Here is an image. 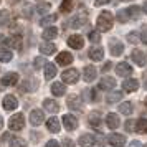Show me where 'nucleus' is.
I'll list each match as a JSON object with an SVG mask.
<instances>
[{
    "label": "nucleus",
    "mask_w": 147,
    "mask_h": 147,
    "mask_svg": "<svg viewBox=\"0 0 147 147\" xmlns=\"http://www.w3.org/2000/svg\"><path fill=\"white\" fill-rule=\"evenodd\" d=\"M56 51V47H55L51 41H43L40 45V53L41 55H53Z\"/></svg>",
    "instance_id": "24"
},
{
    "label": "nucleus",
    "mask_w": 147,
    "mask_h": 147,
    "mask_svg": "<svg viewBox=\"0 0 147 147\" xmlns=\"http://www.w3.org/2000/svg\"><path fill=\"white\" fill-rule=\"evenodd\" d=\"M61 146H63V147H74V142L66 137V139H63V144H61Z\"/></svg>",
    "instance_id": "46"
},
{
    "label": "nucleus",
    "mask_w": 147,
    "mask_h": 147,
    "mask_svg": "<svg viewBox=\"0 0 147 147\" xmlns=\"http://www.w3.org/2000/svg\"><path fill=\"white\" fill-rule=\"evenodd\" d=\"M109 2H111V0H96L94 5H96V7H101V5H106V3H109Z\"/></svg>",
    "instance_id": "49"
},
{
    "label": "nucleus",
    "mask_w": 147,
    "mask_h": 147,
    "mask_svg": "<svg viewBox=\"0 0 147 147\" xmlns=\"http://www.w3.org/2000/svg\"><path fill=\"white\" fill-rule=\"evenodd\" d=\"M8 20H10V15H8L7 10H0V25H5V23H8Z\"/></svg>",
    "instance_id": "42"
},
{
    "label": "nucleus",
    "mask_w": 147,
    "mask_h": 147,
    "mask_svg": "<svg viewBox=\"0 0 147 147\" xmlns=\"http://www.w3.org/2000/svg\"><path fill=\"white\" fill-rule=\"evenodd\" d=\"M56 63L58 65H71L73 63V55L68 53V51H63V53H60L58 56H56Z\"/></svg>",
    "instance_id": "20"
},
{
    "label": "nucleus",
    "mask_w": 147,
    "mask_h": 147,
    "mask_svg": "<svg viewBox=\"0 0 147 147\" xmlns=\"http://www.w3.org/2000/svg\"><path fill=\"white\" fill-rule=\"evenodd\" d=\"M3 47L20 50V48H22V36H20V35H12V36L5 38V40H3Z\"/></svg>",
    "instance_id": "4"
},
{
    "label": "nucleus",
    "mask_w": 147,
    "mask_h": 147,
    "mask_svg": "<svg viewBox=\"0 0 147 147\" xmlns=\"http://www.w3.org/2000/svg\"><path fill=\"white\" fill-rule=\"evenodd\" d=\"M106 124L109 129H117L121 124V119H119V116L117 114H114V113H109L106 116Z\"/></svg>",
    "instance_id": "14"
},
{
    "label": "nucleus",
    "mask_w": 147,
    "mask_h": 147,
    "mask_svg": "<svg viewBox=\"0 0 147 147\" xmlns=\"http://www.w3.org/2000/svg\"><path fill=\"white\" fill-rule=\"evenodd\" d=\"M122 91H113L111 94H107L106 96V101L107 102H117V101H121L122 99Z\"/></svg>",
    "instance_id": "29"
},
{
    "label": "nucleus",
    "mask_w": 147,
    "mask_h": 147,
    "mask_svg": "<svg viewBox=\"0 0 147 147\" xmlns=\"http://www.w3.org/2000/svg\"><path fill=\"white\" fill-rule=\"evenodd\" d=\"M10 147H27V142L20 137H13L10 140Z\"/></svg>",
    "instance_id": "39"
},
{
    "label": "nucleus",
    "mask_w": 147,
    "mask_h": 147,
    "mask_svg": "<svg viewBox=\"0 0 147 147\" xmlns=\"http://www.w3.org/2000/svg\"><path fill=\"white\" fill-rule=\"evenodd\" d=\"M86 22H88V15H86V12L83 10L81 13H78V15H76V17L73 18L71 25H73V28H80V27H83Z\"/></svg>",
    "instance_id": "19"
},
{
    "label": "nucleus",
    "mask_w": 147,
    "mask_h": 147,
    "mask_svg": "<svg viewBox=\"0 0 147 147\" xmlns=\"http://www.w3.org/2000/svg\"><path fill=\"white\" fill-rule=\"evenodd\" d=\"M78 144H80V147H94L96 139H94L93 134H83L78 140Z\"/></svg>",
    "instance_id": "12"
},
{
    "label": "nucleus",
    "mask_w": 147,
    "mask_h": 147,
    "mask_svg": "<svg viewBox=\"0 0 147 147\" xmlns=\"http://www.w3.org/2000/svg\"><path fill=\"white\" fill-rule=\"evenodd\" d=\"M61 121H63V124H65V127H66L68 131H74L78 127V119L74 116H71V114H65Z\"/></svg>",
    "instance_id": "10"
},
{
    "label": "nucleus",
    "mask_w": 147,
    "mask_h": 147,
    "mask_svg": "<svg viewBox=\"0 0 147 147\" xmlns=\"http://www.w3.org/2000/svg\"><path fill=\"white\" fill-rule=\"evenodd\" d=\"M114 86H116V81H114L111 76H104V78L99 81V88H101V89H104V91L114 89Z\"/></svg>",
    "instance_id": "22"
},
{
    "label": "nucleus",
    "mask_w": 147,
    "mask_h": 147,
    "mask_svg": "<svg viewBox=\"0 0 147 147\" xmlns=\"http://www.w3.org/2000/svg\"><path fill=\"white\" fill-rule=\"evenodd\" d=\"M47 127L48 131H51V132H60V121L56 119V117H50V119L47 121Z\"/></svg>",
    "instance_id": "25"
},
{
    "label": "nucleus",
    "mask_w": 147,
    "mask_h": 147,
    "mask_svg": "<svg viewBox=\"0 0 147 147\" xmlns=\"http://www.w3.org/2000/svg\"><path fill=\"white\" fill-rule=\"evenodd\" d=\"M47 65V61L43 60V58H35V68L38 69V68H41V66H45Z\"/></svg>",
    "instance_id": "44"
},
{
    "label": "nucleus",
    "mask_w": 147,
    "mask_h": 147,
    "mask_svg": "<svg viewBox=\"0 0 147 147\" xmlns=\"http://www.w3.org/2000/svg\"><path fill=\"white\" fill-rule=\"evenodd\" d=\"M129 147H144V146L140 144L139 140H132V142H131V146H129Z\"/></svg>",
    "instance_id": "51"
},
{
    "label": "nucleus",
    "mask_w": 147,
    "mask_h": 147,
    "mask_svg": "<svg viewBox=\"0 0 147 147\" xmlns=\"http://www.w3.org/2000/svg\"><path fill=\"white\" fill-rule=\"evenodd\" d=\"M66 93V86H65V83H61V81H55L53 84H51V94L55 96H65Z\"/></svg>",
    "instance_id": "17"
},
{
    "label": "nucleus",
    "mask_w": 147,
    "mask_h": 147,
    "mask_svg": "<svg viewBox=\"0 0 147 147\" xmlns=\"http://www.w3.org/2000/svg\"><path fill=\"white\" fill-rule=\"evenodd\" d=\"M140 12H142V10H140L139 7H136V5H132V7H131L129 10H127L129 17H131V18H134V20H137V18L140 17Z\"/></svg>",
    "instance_id": "36"
},
{
    "label": "nucleus",
    "mask_w": 147,
    "mask_h": 147,
    "mask_svg": "<svg viewBox=\"0 0 147 147\" xmlns=\"http://www.w3.org/2000/svg\"><path fill=\"white\" fill-rule=\"evenodd\" d=\"M88 56H89L93 61H101L102 58H104V50H102L101 47H94V48H91V50L88 51Z\"/></svg>",
    "instance_id": "13"
},
{
    "label": "nucleus",
    "mask_w": 147,
    "mask_h": 147,
    "mask_svg": "<svg viewBox=\"0 0 147 147\" xmlns=\"http://www.w3.org/2000/svg\"><path fill=\"white\" fill-rule=\"evenodd\" d=\"M18 83V74L17 73H7L2 78V84L3 86H15Z\"/></svg>",
    "instance_id": "15"
},
{
    "label": "nucleus",
    "mask_w": 147,
    "mask_h": 147,
    "mask_svg": "<svg viewBox=\"0 0 147 147\" xmlns=\"http://www.w3.org/2000/svg\"><path fill=\"white\" fill-rule=\"evenodd\" d=\"M146 107H147V98H146Z\"/></svg>",
    "instance_id": "55"
},
{
    "label": "nucleus",
    "mask_w": 147,
    "mask_h": 147,
    "mask_svg": "<svg viewBox=\"0 0 147 147\" xmlns=\"http://www.w3.org/2000/svg\"><path fill=\"white\" fill-rule=\"evenodd\" d=\"M144 13L147 15V2H144Z\"/></svg>",
    "instance_id": "52"
},
{
    "label": "nucleus",
    "mask_w": 147,
    "mask_h": 147,
    "mask_svg": "<svg viewBox=\"0 0 147 147\" xmlns=\"http://www.w3.org/2000/svg\"><path fill=\"white\" fill-rule=\"evenodd\" d=\"M109 50H111L113 56H121V55L124 53V45L117 40H111L109 41Z\"/></svg>",
    "instance_id": "9"
},
{
    "label": "nucleus",
    "mask_w": 147,
    "mask_h": 147,
    "mask_svg": "<svg viewBox=\"0 0 147 147\" xmlns=\"http://www.w3.org/2000/svg\"><path fill=\"white\" fill-rule=\"evenodd\" d=\"M66 102H68V107H69V109H74V111H81V109H83V101H81V98L78 94L69 96Z\"/></svg>",
    "instance_id": "8"
},
{
    "label": "nucleus",
    "mask_w": 147,
    "mask_h": 147,
    "mask_svg": "<svg viewBox=\"0 0 147 147\" xmlns=\"http://www.w3.org/2000/svg\"><path fill=\"white\" fill-rule=\"evenodd\" d=\"M0 2H2V0H0Z\"/></svg>",
    "instance_id": "57"
},
{
    "label": "nucleus",
    "mask_w": 147,
    "mask_h": 147,
    "mask_svg": "<svg viewBox=\"0 0 147 147\" xmlns=\"http://www.w3.org/2000/svg\"><path fill=\"white\" fill-rule=\"evenodd\" d=\"M43 106L47 107L50 113H58V111H60V104L55 99H45L43 101Z\"/></svg>",
    "instance_id": "26"
},
{
    "label": "nucleus",
    "mask_w": 147,
    "mask_h": 147,
    "mask_svg": "<svg viewBox=\"0 0 147 147\" xmlns=\"http://www.w3.org/2000/svg\"><path fill=\"white\" fill-rule=\"evenodd\" d=\"M107 142L113 147H124L126 146V137H124L122 134H111V136L107 137Z\"/></svg>",
    "instance_id": "6"
},
{
    "label": "nucleus",
    "mask_w": 147,
    "mask_h": 147,
    "mask_svg": "<svg viewBox=\"0 0 147 147\" xmlns=\"http://www.w3.org/2000/svg\"><path fill=\"white\" fill-rule=\"evenodd\" d=\"M13 58V55L10 50H5V48H0V61H3V63H8V61H12Z\"/></svg>",
    "instance_id": "31"
},
{
    "label": "nucleus",
    "mask_w": 147,
    "mask_h": 147,
    "mask_svg": "<svg viewBox=\"0 0 147 147\" xmlns=\"http://www.w3.org/2000/svg\"><path fill=\"white\" fill-rule=\"evenodd\" d=\"M140 41L147 45V28H144V30H142V33H140Z\"/></svg>",
    "instance_id": "47"
},
{
    "label": "nucleus",
    "mask_w": 147,
    "mask_h": 147,
    "mask_svg": "<svg viewBox=\"0 0 147 147\" xmlns=\"http://www.w3.org/2000/svg\"><path fill=\"white\" fill-rule=\"evenodd\" d=\"M61 78H63V81L68 83V84H74V83H78V80H80V73H78V69H74V68H68L66 71H63Z\"/></svg>",
    "instance_id": "3"
},
{
    "label": "nucleus",
    "mask_w": 147,
    "mask_h": 147,
    "mask_svg": "<svg viewBox=\"0 0 147 147\" xmlns=\"http://www.w3.org/2000/svg\"><path fill=\"white\" fill-rule=\"evenodd\" d=\"M2 126H3V119L0 117V129H2Z\"/></svg>",
    "instance_id": "53"
},
{
    "label": "nucleus",
    "mask_w": 147,
    "mask_h": 147,
    "mask_svg": "<svg viewBox=\"0 0 147 147\" xmlns=\"http://www.w3.org/2000/svg\"><path fill=\"white\" fill-rule=\"evenodd\" d=\"M111 68H113V63H111V61H106L104 66H102V73H104V71H109Z\"/></svg>",
    "instance_id": "48"
},
{
    "label": "nucleus",
    "mask_w": 147,
    "mask_h": 147,
    "mask_svg": "<svg viewBox=\"0 0 147 147\" xmlns=\"http://www.w3.org/2000/svg\"><path fill=\"white\" fill-rule=\"evenodd\" d=\"M136 131L140 134H147V119H139L136 124Z\"/></svg>",
    "instance_id": "34"
},
{
    "label": "nucleus",
    "mask_w": 147,
    "mask_h": 147,
    "mask_svg": "<svg viewBox=\"0 0 147 147\" xmlns=\"http://www.w3.org/2000/svg\"><path fill=\"white\" fill-rule=\"evenodd\" d=\"M56 35H58V30L55 27H48L45 32H43V38L45 40H53V38H56Z\"/></svg>",
    "instance_id": "30"
},
{
    "label": "nucleus",
    "mask_w": 147,
    "mask_h": 147,
    "mask_svg": "<svg viewBox=\"0 0 147 147\" xmlns=\"http://www.w3.org/2000/svg\"><path fill=\"white\" fill-rule=\"evenodd\" d=\"M116 71H117V74H119V76H129V74L132 73V68H131V65H129V63L122 61V63H119V65L116 66Z\"/></svg>",
    "instance_id": "21"
},
{
    "label": "nucleus",
    "mask_w": 147,
    "mask_h": 147,
    "mask_svg": "<svg viewBox=\"0 0 147 147\" xmlns=\"http://www.w3.org/2000/svg\"><path fill=\"white\" fill-rule=\"evenodd\" d=\"M23 126H25V117H23V114H20V113L13 114V116L10 117V121H8V127H10L12 131H22Z\"/></svg>",
    "instance_id": "2"
},
{
    "label": "nucleus",
    "mask_w": 147,
    "mask_h": 147,
    "mask_svg": "<svg viewBox=\"0 0 147 147\" xmlns=\"http://www.w3.org/2000/svg\"><path fill=\"white\" fill-rule=\"evenodd\" d=\"M47 147H60V144H58V140H48Z\"/></svg>",
    "instance_id": "50"
},
{
    "label": "nucleus",
    "mask_w": 147,
    "mask_h": 147,
    "mask_svg": "<svg viewBox=\"0 0 147 147\" xmlns=\"http://www.w3.org/2000/svg\"><path fill=\"white\" fill-rule=\"evenodd\" d=\"M127 40H129V43H132V45H137V43H140V33L131 32V33L127 35Z\"/></svg>",
    "instance_id": "37"
},
{
    "label": "nucleus",
    "mask_w": 147,
    "mask_h": 147,
    "mask_svg": "<svg viewBox=\"0 0 147 147\" xmlns=\"http://www.w3.org/2000/svg\"><path fill=\"white\" fill-rule=\"evenodd\" d=\"M55 76H56V66L53 63H47L45 65V78L47 80H53Z\"/></svg>",
    "instance_id": "27"
},
{
    "label": "nucleus",
    "mask_w": 147,
    "mask_h": 147,
    "mask_svg": "<svg viewBox=\"0 0 147 147\" xmlns=\"http://www.w3.org/2000/svg\"><path fill=\"white\" fill-rule=\"evenodd\" d=\"M113 23H114V18H113V13L111 12H102V13H99L98 22H96L99 32H109L113 28Z\"/></svg>",
    "instance_id": "1"
},
{
    "label": "nucleus",
    "mask_w": 147,
    "mask_h": 147,
    "mask_svg": "<svg viewBox=\"0 0 147 147\" xmlns=\"http://www.w3.org/2000/svg\"><path fill=\"white\" fill-rule=\"evenodd\" d=\"M132 111H134V107H132V104H131V102H122V104L119 106V113L121 114L131 116V114H132Z\"/></svg>",
    "instance_id": "33"
},
{
    "label": "nucleus",
    "mask_w": 147,
    "mask_h": 147,
    "mask_svg": "<svg viewBox=\"0 0 147 147\" xmlns=\"http://www.w3.org/2000/svg\"><path fill=\"white\" fill-rule=\"evenodd\" d=\"M88 38H89V41H91V43H98V41H101L99 30H91V32L88 33Z\"/></svg>",
    "instance_id": "35"
},
{
    "label": "nucleus",
    "mask_w": 147,
    "mask_h": 147,
    "mask_svg": "<svg viewBox=\"0 0 147 147\" xmlns=\"http://www.w3.org/2000/svg\"><path fill=\"white\" fill-rule=\"evenodd\" d=\"M83 76H84V81H94L96 80V76H98V69H96V66H86L84 68V73H83Z\"/></svg>",
    "instance_id": "23"
},
{
    "label": "nucleus",
    "mask_w": 147,
    "mask_h": 147,
    "mask_svg": "<svg viewBox=\"0 0 147 147\" xmlns=\"http://www.w3.org/2000/svg\"><path fill=\"white\" fill-rule=\"evenodd\" d=\"M122 88H124V91H127V93H134V91L139 89V81L134 80V78L126 80L124 83H122Z\"/></svg>",
    "instance_id": "16"
},
{
    "label": "nucleus",
    "mask_w": 147,
    "mask_h": 147,
    "mask_svg": "<svg viewBox=\"0 0 147 147\" xmlns=\"http://www.w3.org/2000/svg\"><path fill=\"white\" fill-rule=\"evenodd\" d=\"M30 122H32V126H40V124H43L45 122V113L41 109H33L30 113Z\"/></svg>",
    "instance_id": "5"
},
{
    "label": "nucleus",
    "mask_w": 147,
    "mask_h": 147,
    "mask_svg": "<svg viewBox=\"0 0 147 147\" xmlns=\"http://www.w3.org/2000/svg\"><path fill=\"white\" fill-rule=\"evenodd\" d=\"M36 86H38V83H36L35 80H28L27 83L22 86V89H23V91H32V89H35Z\"/></svg>",
    "instance_id": "41"
},
{
    "label": "nucleus",
    "mask_w": 147,
    "mask_h": 147,
    "mask_svg": "<svg viewBox=\"0 0 147 147\" xmlns=\"http://www.w3.org/2000/svg\"><path fill=\"white\" fill-rule=\"evenodd\" d=\"M61 12H65V13H68V12H71V8H73V0H63V3H61Z\"/></svg>",
    "instance_id": "40"
},
{
    "label": "nucleus",
    "mask_w": 147,
    "mask_h": 147,
    "mask_svg": "<svg viewBox=\"0 0 147 147\" xmlns=\"http://www.w3.org/2000/svg\"><path fill=\"white\" fill-rule=\"evenodd\" d=\"M17 107H18L17 98L12 96V94H7V96L3 98V109H5V111H13V109H17Z\"/></svg>",
    "instance_id": "7"
},
{
    "label": "nucleus",
    "mask_w": 147,
    "mask_h": 147,
    "mask_svg": "<svg viewBox=\"0 0 147 147\" xmlns=\"http://www.w3.org/2000/svg\"><path fill=\"white\" fill-rule=\"evenodd\" d=\"M126 131H127V132L136 131V124H134V121H127V122H126Z\"/></svg>",
    "instance_id": "45"
},
{
    "label": "nucleus",
    "mask_w": 147,
    "mask_h": 147,
    "mask_svg": "<svg viewBox=\"0 0 147 147\" xmlns=\"http://www.w3.org/2000/svg\"><path fill=\"white\" fill-rule=\"evenodd\" d=\"M121 2H131V0H121Z\"/></svg>",
    "instance_id": "54"
},
{
    "label": "nucleus",
    "mask_w": 147,
    "mask_h": 147,
    "mask_svg": "<svg viewBox=\"0 0 147 147\" xmlns=\"http://www.w3.org/2000/svg\"><path fill=\"white\" fill-rule=\"evenodd\" d=\"M117 20H119L121 23H126V22L129 20V17H127V10H119V12H117Z\"/></svg>",
    "instance_id": "43"
},
{
    "label": "nucleus",
    "mask_w": 147,
    "mask_h": 147,
    "mask_svg": "<svg viewBox=\"0 0 147 147\" xmlns=\"http://www.w3.org/2000/svg\"><path fill=\"white\" fill-rule=\"evenodd\" d=\"M89 124L94 126V127H99L101 126V114L98 113V111L91 113V116H89Z\"/></svg>",
    "instance_id": "32"
},
{
    "label": "nucleus",
    "mask_w": 147,
    "mask_h": 147,
    "mask_svg": "<svg viewBox=\"0 0 147 147\" xmlns=\"http://www.w3.org/2000/svg\"><path fill=\"white\" fill-rule=\"evenodd\" d=\"M50 10H51V3L50 2H38V5H36L38 15H47Z\"/></svg>",
    "instance_id": "28"
},
{
    "label": "nucleus",
    "mask_w": 147,
    "mask_h": 147,
    "mask_svg": "<svg viewBox=\"0 0 147 147\" xmlns=\"http://www.w3.org/2000/svg\"><path fill=\"white\" fill-rule=\"evenodd\" d=\"M56 15H48V17H45V18H41L40 20V25L41 27H47V25H51L53 22H56Z\"/></svg>",
    "instance_id": "38"
},
{
    "label": "nucleus",
    "mask_w": 147,
    "mask_h": 147,
    "mask_svg": "<svg viewBox=\"0 0 147 147\" xmlns=\"http://www.w3.org/2000/svg\"><path fill=\"white\" fill-rule=\"evenodd\" d=\"M131 56H132V60L136 61V65H139V66H144L146 65V53L144 51H140V50H134L132 53H131Z\"/></svg>",
    "instance_id": "18"
},
{
    "label": "nucleus",
    "mask_w": 147,
    "mask_h": 147,
    "mask_svg": "<svg viewBox=\"0 0 147 147\" xmlns=\"http://www.w3.org/2000/svg\"><path fill=\"white\" fill-rule=\"evenodd\" d=\"M68 45L74 50H81V48L84 47V41H83V36L81 35H71L69 38H68Z\"/></svg>",
    "instance_id": "11"
},
{
    "label": "nucleus",
    "mask_w": 147,
    "mask_h": 147,
    "mask_svg": "<svg viewBox=\"0 0 147 147\" xmlns=\"http://www.w3.org/2000/svg\"><path fill=\"white\" fill-rule=\"evenodd\" d=\"M144 147H147V144H146V146H144Z\"/></svg>",
    "instance_id": "56"
}]
</instances>
